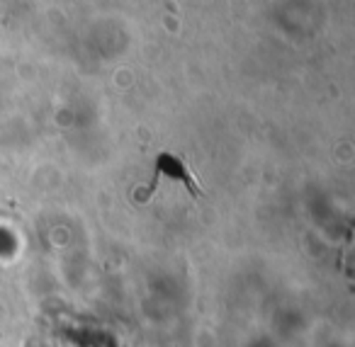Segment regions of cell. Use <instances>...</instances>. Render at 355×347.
Returning <instances> with one entry per match:
<instances>
[{
	"instance_id": "6da1fadb",
	"label": "cell",
	"mask_w": 355,
	"mask_h": 347,
	"mask_svg": "<svg viewBox=\"0 0 355 347\" xmlns=\"http://www.w3.org/2000/svg\"><path fill=\"white\" fill-rule=\"evenodd\" d=\"M161 177H171V180L175 182H183L185 190L190 192V195L198 199V197H202V190H200V185L195 182V177L190 175L188 166H185L183 161L178 156H171V153H161V156L156 158V175H153L151 185H148L146 192H141V195H137V199H146L148 195H151L153 190H156V182L161 180Z\"/></svg>"
}]
</instances>
